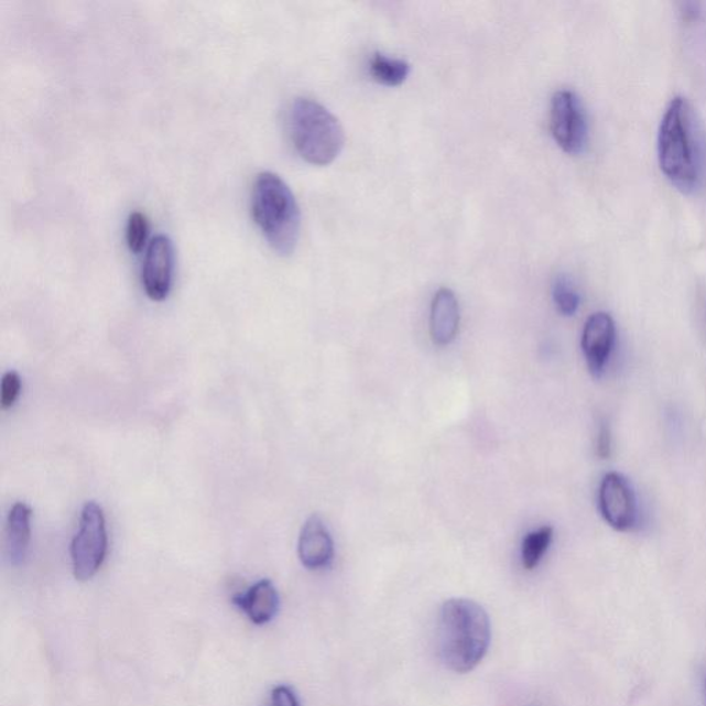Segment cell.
Listing matches in <instances>:
<instances>
[{"instance_id":"obj_18","label":"cell","mask_w":706,"mask_h":706,"mask_svg":"<svg viewBox=\"0 0 706 706\" xmlns=\"http://www.w3.org/2000/svg\"><path fill=\"white\" fill-rule=\"evenodd\" d=\"M21 393V377L15 371H8L2 379L0 388V404L3 410H9L18 402Z\"/></svg>"},{"instance_id":"obj_12","label":"cell","mask_w":706,"mask_h":706,"mask_svg":"<svg viewBox=\"0 0 706 706\" xmlns=\"http://www.w3.org/2000/svg\"><path fill=\"white\" fill-rule=\"evenodd\" d=\"M459 304L453 290H437L431 305V337L439 347H446L456 339L459 330Z\"/></svg>"},{"instance_id":"obj_17","label":"cell","mask_w":706,"mask_h":706,"mask_svg":"<svg viewBox=\"0 0 706 706\" xmlns=\"http://www.w3.org/2000/svg\"><path fill=\"white\" fill-rule=\"evenodd\" d=\"M150 237V222L141 211L131 213L126 227V242L131 253L139 254L145 248Z\"/></svg>"},{"instance_id":"obj_13","label":"cell","mask_w":706,"mask_h":706,"mask_svg":"<svg viewBox=\"0 0 706 706\" xmlns=\"http://www.w3.org/2000/svg\"><path fill=\"white\" fill-rule=\"evenodd\" d=\"M32 509L25 502H15L10 509L7 529L9 561L20 565L29 554L31 543Z\"/></svg>"},{"instance_id":"obj_19","label":"cell","mask_w":706,"mask_h":706,"mask_svg":"<svg viewBox=\"0 0 706 706\" xmlns=\"http://www.w3.org/2000/svg\"><path fill=\"white\" fill-rule=\"evenodd\" d=\"M270 706H300L297 695L289 686L272 689Z\"/></svg>"},{"instance_id":"obj_5","label":"cell","mask_w":706,"mask_h":706,"mask_svg":"<svg viewBox=\"0 0 706 706\" xmlns=\"http://www.w3.org/2000/svg\"><path fill=\"white\" fill-rule=\"evenodd\" d=\"M108 552L106 518L100 506L87 502L82 509L79 530L70 544V561L78 582H89L100 571Z\"/></svg>"},{"instance_id":"obj_7","label":"cell","mask_w":706,"mask_h":706,"mask_svg":"<svg viewBox=\"0 0 706 706\" xmlns=\"http://www.w3.org/2000/svg\"><path fill=\"white\" fill-rule=\"evenodd\" d=\"M599 509L606 523L617 532H632L638 525V498L621 474L605 475L599 487Z\"/></svg>"},{"instance_id":"obj_14","label":"cell","mask_w":706,"mask_h":706,"mask_svg":"<svg viewBox=\"0 0 706 706\" xmlns=\"http://www.w3.org/2000/svg\"><path fill=\"white\" fill-rule=\"evenodd\" d=\"M370 75L376 82L388 87H397L404 84L409 78L410 64L402 58L387 56V54L376 53L370 58Z\"/></svg>"},{"instance_id":"obj_11","label":"cell","mask_w":706,"mask_h":706,"mask_svg":"<svg viewBox=\"0 0 706 706\" xmlns=\"http://www.w3.org/2000/svg\"><path fill=\"white\" fill-rule=\"evenodd\" d=\"M232 604L249 618L254 626H267L276 617L281 599L271 579H260L245 593L235 594Z\"/></svg>"},{"instance_id":"obj_2","label":"cell","mask_w":706,"mask_h":706,"mask_svg":"<svg viewBox=\"0 0 706 706\" xmlns=\"http://www.w3.org/2000/svg\"><path fill=\"white\" fill-rule=\"evenodd\" d=\"M441 654L448 670L468 673L484 661L491 642V623L484 607L456 598L442 607Z\"/></svg>"},{"instance_id":"obj_9","label":"cell","mask_w":706,"mask_h":706,"mask_svg":"<svg viewBox=\"0 0 706 706\" xmlns=\"http://www.w3.org/2000/svg\"><path fill=\"white\" fill-rule=\"evenodd\" d=\"M617 328L615 319L606 312H596L585 323L582 348L589 373L595 379L605 374L616 347Z\"/></svg>"},{"instance_id":"obj_20","label":"cell","mask_w":706,"mask_h":706,"mask_svg":"<svg viewBox=\"0 0 706 706\" xmlns=\"http://www.w3.org/2000/svg\"><path fill=\"white\" fill-rule=\"evenodd\" d=\"M596 453L600 458H609L611 454V432L610 426L601 423L596 441Z\"/></svg>"},{"instance_id":"obj_1","label":"cell","mask_w":706,"mask_h":706,"mask_svg":"<svg viewBox=\"0 0 706 706\" xmlns=\"http://www.w3.org/2000/svg\"><path fill=\"white\" fill-rule=\"evenodd\" d=\"M661 172L683 194L693 193L700 182V148L692 106L675 97L665 109L659 130Z\"/></svg>"},{"instance_id":"obj_10","label":"cell","mask_w":706,"mask_h":706,"mask_svg":"<svg viewBox=\"0 0 706 706\" xmlns=\"http://www.w3.org/2000/svg\"><path fill=\"white\" fill-rule=\"evenodd\" d=\"M298 557L308 571H321L333 562V539L319 514H312L301 530Z\"/></svg>"},{"instance_id":"obj_21","label":"cell","mask_w":706,"mask_h":706,"mask_svg":"<svg viewBox=\"0 0 706 706\" xmlns=\"http://www.w3.org/2000/svg\"><path fill=\"white\" fill-rule=\"evenodd\" d=\"M683 20L694 21L699 19L700 10L698 3L686 2L681 4Z\"/></svg>"},{"instance_id":"obj_16","label":"cell","mask_w":706,"mask_h":706,"mask_svg":"<svg viewBox=\"0 0 706 706\" xmlns=\"http://www.w3.org/2000/svg\"><path fill=\"white\" fill-rule=\"evenodd\" d=\"M552 297L557 311L563 316H573L577 314L579 305H582V297L574 287L573 282L565 275L557 276L552 287Z\"/></svg>"},{"instance_id":"obj_4","label":"cell","mask_w":706,"mask_h":706,"mask_svg":"<svg viewBox=\"0 0 706 706\" xmlns=\"http://www.w3.org/2000/svg\"><path fill=\"white\" fill-rule=\"evenodd\" d=\"M289 130L295 151L314 166H327L336 161L345 145L339 120L312 98H295L290 107Z\"/></svg>"},{"instance_id":"obj_3","label":"cell","mask_w":706,"mask_h":706,"mask_svg":"<svg viewBox=\"0 0 706 706\" xmlns=\"http://www.w3.org/2000/svg\"><path fill=\"white\" fill-rule=\"evenodd\" d=\"M251 215L275 253L283 257L294 253L301 231L300 207L292 189L278 174L257 175L251 191Z\"/></svg>"},{"instance_id":"obj_15","label":"cell","mask_w":706,"mask_h":706,"mask_svg":"<svg viewBox=\"0 0 706 706\" xmlns=\"http://www.w3.org/2000/svg\"><path fill=\"white\" fill-rule=\"evenodd\" d=\"M554 539V529L544 525L525 535L522 544V563L525 571H534L543 560Z\"/></svg>"},{"instance_id":"obj_6","label":"cell","mask_w":706,"mask_h":706,"mask_svg":"<svg viewBox=\"0 0 706 706\" xmlns=\"http://www.w3.org/2000/svg\"><path fill=\"white\" fill-rule=\"evenodd\" d=\"M551 131L568 155H579L588 144V122L583 104L572 90L556 91L551 101Z\"/></svg>"},{"instance_id":"obj_8","label":"cell","mask_w":706,"mask_h":706,"mask_svg":"<svg viewBox=\"0 0 706 706\" xmlns=\"http://www.w3.org/2000/svg\"><path fill=\"white\" fill-rule=\"evenodd\" d=\"M175 253L172 239L158 235L148 245L141 281L145 294L152 301H164L172 292Z\"/></svg>"},{"instance_id":"obj_22","label":"cell","mask_w":706,"mask_h":706,"mask_svg":"<svg viewBox=\"0 0 706 706\" xmlns=\"http://www.w3.org/2000/svg\"><path fill=\"white\" fill-rule=\"evenodd\" d=\"M705 693H706V678H705Z\"/></svg>"}]
</instances>
